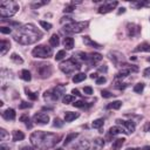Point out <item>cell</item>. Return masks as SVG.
I'll use <instances>...</instances> for the list:
<instances>
[{"label":"cell","mask_w":150,"mask_h":150,"mask_svg":"<svg viewBox=\"0 0 150 150\" xmlns=\"http://www.w3.org/2000/svg\"><path fill=\"white\" fill-rule=\"evenodd\" d=\"M25 92H26V95L29 100H32V101H35V100H38V94L36 93H33L31 92L28 88H25Z\"/></svg>","instance_id":"31"},{"label":"cell","mask_w":150,"mask_h":150,"mask_svg":"<svg viewBox=\"0 0 150 150\" xmlns=\"http://www.w3.org/2000/svg\"><path fill=\"white\" fill-rule=\"evenodd\" d=\"M143 131H145V133L150 131V122H147V123L144 124V127H143Z\"/></svg>","instance_id":"50"},{"label":"cell","mask_w":150,"mask_h":150,"mask_svg":"<svg viewBox=\"0 0 150 150\" xmlns=\"http://www.w3.org/2000/svg\"><path fill=\"white\" fill-rule=\"evenodd\" d=\"M25 138V134L20 130H14L13 131V141L14 142H19V141H22Z\"/></svg>","instance_id":"22"},{"label":"cell","mask_w":150,"mask_h":150,"mask_svg":"<svg viewBox=\"0 0 150 150\" xmlns=\"http://www.w3.org/2000/svg\"><path fill=\"white\" fill-rule=\"evenodd\" d=\"M33 121L36 124H47L49 122V116L46 113H36L33 116Z\"/></svg>","instance_id":"11"},{"label":"cell","mask_w":150,"mask_h":150,"mask_svg":"<svg viewBox=\"0 0 150 150\" xmlns=\"http://www.w3.org/2000/svg\"><path fill=\"white\" fill-rule=\"evenodd\" d=\"M21 79L26 82H29L32 80V75H31V72L28 69H22L21 71Z\"/></svg>","instance_id":"26"},{"label":"cell","mask_w":150,"mask_h":150,"mask_svg":"<svg viewBox=\"0 0 150 150\" xmlns=\"http://www.w3.org/2000/svg\"><path fill=\"white\" fill-rule=\"evenodd\" d=\"M124 141H126L124 138H117V139H115V141L113 142V149L114 150H120V149L122 148V145L124 144Z\"/></svg>","instance_id":"24"},{"label":"cell","mask_w":150,"mask_h":150,"mask_svg":"<svg viewBox=\"0 0 150 150\" xmlns=\"http://www.w3.org/2000/svg\"><path fill=\"white\" fill-rule=\"evenodd\" d=\"M117 134H128L123 128L118 127V126H115V127H112L110 129H109V135H117Z\"/></svg>","instance_id":"19"},{"label":"cell","mask_w":150,"mask_h":150,"mask_svg":"<svg viewBox=\"0 0 150 150\" xmlns=\"http://www.w3.org/2000/svg\"><path fill=\"white\" fill-rule=\"evenodd\" d=\"M74 101H75V96H74V95H65V96L62 97V102H63L65 104L72 103V102H74Z\"/></svg>","instance_id":"33"},{"label":"cell","mask_w":150,"mask_h":150,"mask_svg":"<svg viewBox=\"0 0 150 150\" xmlns=\"http://www.w3.org/2000/svg\"><path fill=\"white\" fill-rule=\"evenodd\" d=\"M89 76H91V79H97V77H98L96 73H92V74H91V75H89Z\"/></svg>","instance_id":"55"},{"label":"cell","mask_w":150,"mask_h":150,"mask_svg":"<svg viewBox=\"0 0 150 150\" xmlns=\"http://www.w3.org/2000/svg\"><path fill=\"white\" fill-rule=\"evenodd\" d=\"M83 93L87 94V95H92V94H93V88L89 87V86H88V87H85V88H83Z\"/></svg>","instance_id":"47"},{"label":"cell","mask_w":150,"mask_h":150,"mask_svg":"<svg viewBox=\"0 0 150 150\" xmlns=\"http://www.w3.org/2000/svg\"><path fill=\"white\" fill-rule=\"evenodd\" d=\"M31 143L33 147H35L39 150H47L55 147L60 139H61V135H56L53 133H47V131H34L32 133L31 137Z\"/></svg>","instance_id":"1"},{"label":"cell","mask_w":150,"mask_h":150,"mask_svg":"<svg viewBox=\"0 0 150 150\" xmlns=\"http://www.w3.org/2000/svg\"><path fill=\"white\" fill-rule=\"evenodd\" d=\"M106 81H107V79L104 76H100L96 79V85H103L106 83Z\"/></svg>","instance_id":"46"},{"label":"cell","mask_w":150,"mask_h":150,"mask_svg":"<svg viewBox=\"0 0 150 150\" xmlns=\"http://www.w3.org/2000/svg\"><path fill=\"white\" fill-rule=\"evenodd\" d=\"M52 72H53V69H52V66L49 63H40L36 67V73H38L40 79L49 77L52 75Z\"/></svg>","instance_id":"8"},{"label":"cell","mask_w":150,"mask_h":150,"mask_svg":"<svg viewBox=\"0 0 150 150\" xmlns=\"http://www.w3.org/2000/svg\"><path fill=\"white\" fill-rule=\"evenodd\" d=\"M49 44H51L52 47H57L60 44V38L57 34H53L51 38H49Z\"/></svg>","instance_id":"27"},{"label":"cell","mask_w":150,"mask_h":150,"mask_svg":"<svg viewBox=\"0 0 150 150\" xmlns=\"http://www.w3.org/2000/svg\"><path fill=\"white\" fill-rule=\"evenodd\" d=\"M72 94H73L74 96H75V95H76V96H81V94H80V92L77 91V89H73V91H72Z\"/></svg>","instance_id":"53"},{"label":"cell","mask_w":150,"mask_h":150,"mask_svg":"<svg viewBox=\"0 0 150 150\" xmlns=\"http://www.w3.org/2000/svg\"><path fill=\"white\" fill-rule=\"evenodd\" d=\"M86 77H87V75L85 73H77V74H75L73 76L72 80H73L74 83H79V82H82L83 80H86Z\"/></svg>","instance_id":"23"},{"label":"cell","mask_w":150,"mask_h":150,"mask_svg":"<svg viewBox=\"0 0 150 150\" xmlns=\"http://www.w3.org/2000/svg\"><path fill=\"white\" fill-rule=\"evenodd\" d=\"M101 95H102V97H104V98H109V97L113 96V94L109 92V91H102V92H101Z\"/></svg>","instance_id":"45"},{"label":"cell","mask_w":150,"mask_h":150,"mask_svg":"<svg viewBox=\"0 0 150 150\" xmlns=\"http://www.w3.org/2000/svg\"><path fill=\"white\" fill-rule=\"evenodd\" d=\"M107 71H108V68H107L106 65H103V67H100L98 68V72H101V73H107Z\"/></svg>","instance_id":"51"},{"label":"cell","mask_w":150,"mask_h":150,"mask_svg":"<svg viewBox=\"0 0 150 150\" xmlns=\"http://www.w3.org/2000/svg\"><path fill=\"white\" fill-rule=\"evenodd\" d=\"M20 121L21 122H24L25 124H26V127L27 128H32V124H31V118H29V116L27 115V114H22L21 116H20Z\"/></svg>","instance_id":"28"},{"label":"cell","mask_w":150,"mask_h":150,"mask_svg":"<svg viewBox=\"0 0 150 150\" xmlns=\"http://www.w3.org/2000/svg\"><path fill=\"white\" fill-rule=\"evenodd\" d=\"M143 89H144V83H143V82H139V83L135 85V87H134V92L137 93V94H141V93L143 92Z\"/></svg>","instance_id":"34"},{"label":"cell","mask_w":150,"mask_h":150,"mask_svg":"<svg viewBox=\"0 0 150 150\" xmlns=\"http://www.w3.org/2000/svg\"><path fill=\"white\" fill-rule=\"evenodd\" d=\"M9 48H11V42L8 40H1L0 41V54L1 55H5L9 51Z\"/></svg>","instance_id":"15"},{"label":"cell","mask_w":150,"mask_h":150,"mask_svg":"<svg viewBox=\"0 0 150 150\" xmlns=\"http://www.w3.org/2000/svg\"><path fill=\"white\" fill-rule=\"evenodd\" d=\"M74 9H75V6H74L73 4H71V5H68V6L65 7L63 12H65V13H72V12L74 11Z\"/></svg>","instance_id":"40"},{"label":"cell","mask_w":150,"mask_h":150,"mask_svg":"<svg viewBox=\"0 0 150 150\" xmlns=\"http://www.w3.org/2000/svg\"><path fill=\"white\" fill-rule=\"evenodd\" d=\"M65 22H69V24H72V22H73V20H72V18H71V17H63V18L61 19V24H65Z\"/></svg>","instance_id":"48"},{"label":"cell","mask_w":150,"mask_h":150,"mask_svg":"<svg viewBox=\"0 0 150 150\" xmlns=\"http://www.w3.org/2000/svg\"><path fill=\"white\" fill-rule=\"evenodd\" d=\"M46 4H48V1H41V3H34V4H32V8H34V9H36V8H39V7H41V6H44V5H46Z\"/></svg>","instance_id":"43"},{"label":"cell","mask_w":150,"mask_h":150,"mask_svg":"<svg viewBox=\"0 0 150 150\" xmlns=\"http://www.w3.org/2000/svg\"><path fill=\"white\" fill-rule=\"evenodd\" d=\"M134 52H150V45L147 44V42H143L141 45H138L135 49H134Z\"/></svg>","instance_id":"20"},{"label":"cell","mask_w":150,"mask_h":150,"mask_svg":"<svg viewBox=\"0 0 150 150\" xmlns=\"http://www.w3.org/2000/svg\"><path fill=\"white\" fill-rule=\"evenodd\" d=\"M0 32H1L3 34H9L12 32V29L9 28V27H5V26H3V27H0Z\"/></svg>","instance_id":"41"},{"label":"cell","mask_w":150,"mask_h":150,"mask_svg":"<svg viewBox=\"0 0 150 150\" xmlns=\"http://www.w3.org/2000/svg\"><path fill=\"white\" fill-rule=\"evenodd\" d=\"M63 46L66 47V49H73L74 47V39L71 36H67L63 40Z\"/></svg>","instance_id":"21"},{"label":"cell","mask_w":150,"mask_h":150,"mask_svg":"<svg viewBox=\"0 0 150 150\" xmlns=\"http://www.w3.org/2000/svg\"><path fill=\"white\" fill-rule=\"evenodd\" d=\"M127 87V83H123V82H116L115 83V88L118 89V91H122V89H124Z\"/></svg>","instance_id":"42"},{"label":"cell","mask_w":150,"mask_h":150,"mask_svg":"<svg viewBox=\"0 0 150 150\" xmlns=\"http://www.w3.org/2000/svg\"><path fill=\"white\" fill-rule=\"evenodd\" d=\"M124 12H126V8H123V7H122V8H120V11H118V14H121V13H124Z\"/></svg>","instance_id":"56"},{"label":"cell","mask_w":150,"mask_h":150,"mask_svg":"<svg viewBox=\"0 0 150 150\" xmlns=\"http://www.w3.org/2000/svg\"><path fill=\"white\" fill-rule=\"evenodd\" d=\"M11 60H12L13 62L18 63V65H21V63H24V60H22V57H20V55H18V54H15V53H13V54L11 55Z\"/></svg>","instance_id":"32"},{"label":"cell","mask_w":150,"mask_h":150,"mask_svg":"<svg viewBox=\"0 0 150 150\" xmlns=\"http://www.w3.org/2000/svg\"><path fill=\"white\" fill-rule=\"evenodd\" d=\"M94 143H95V144H97L98 147H103V145H104L103 139H101V138H96L95 141H94Z\"/></svg>","instance_id":"49"},{"label":"cell","mask_w":150,"mask_h":150,"mask_svg":"<svg viewBox=\"0 0 150 150\" xmlns=\"http://www.w3.org/2000/svg\"><path fill=\"white\" fill-rule=\"evenodd\" d=\"M19 4L12 0H3L0 3V17L3 19L5 18H11L19 11Z\"/></svg>","instance_id":"3"},{"label":"cell","mask_w":150,"mask_h":150,"mask_svg":"<svg viewBox=\"0 0 150 150\" xmlns=\"http://www.w3.org/2000/svg\"><path fill=\"white\" fill-rule=\"evenodd\" d=\"M102 57L103 56L100 53H91V54H88V60H87V61H89L92 65H96L97 62L101 61Z\"/></svg>","instance_id":"14"},{"label":"cell","mask_w":150,"mask_h":150,"mask_svg":"<svg viewBox=\"0 0 150 150\" xmlns=\"http://www.w3.org/2000/svg\"><path fill=\"white\" fill-rule=\"evenodd\" d=\"M143 150H150V147H149V145H145V147H143Z\"/></svg>","instance_id":"58"},{"label":"cell","mask_w":150,"mask_h":150,"mask_svg":"<svg viewBox=\"0 0 150 150\" xmlns=\"http://www.w3.org/2000/svg\"><path fill=\"white\" fill-rule=\"evenodd\" d=\"M139 29H141V27H139L138 25L136 24H128L127 25V32H128V35L129 36H135L139 33Z\"/></svg>","instance_id":"12"},{"label":"cell","mask_w":150,"mask_h":150,"mask_svg":"<svg viewBox=\"0 0 150 150\" xmlns=\"http://www.w3.org/2000/svg\"><path fill=\"white\" fill-rule=\"evenodd\" d=\"M127 150H141L139 148H128Z\"/></svg>","instance_id":"57"},{"label":"cell","mask_w":150,"mask_h":150,"mask_svg":"<svg viewBox=\"0 0 150 150\" xmlns=\"http://www.w3.org/2000/svg\"><path fill=\"white\" fill-rule=\"evenodd\" d=\"M91 143H89L88 139H82L76 145H75V149L76 150H91Z\"/></svg>","instance_id":"16"},{"label":"cell","mask_w":150,"mask_h":150,"mask_svg":"<svg viewBox=\"0 0 150 150\" xmlns=\"http://www.w3.org/2000/svg\"><path fill=\"white\" fill-rule=\"evenodd\" d=\"M15 116H17L15 110L12 108H8L5 112H3V117L6 120V121H13V120H15Z\"/></svg>","instance_id":"13"},{"label":"cell","mask_w":150,"mask_h":150,"mask_svg":"<svg viewBox=\"0 0 150 150\" xmlns=\"http://www.w3.org/2000/svg\"><path fill=\"white\" fill-rule=\"evenodd\" d=\"M65 92H66L65 86H56L53 89L46 91L44 94V97L47 102H56L57 100L65 94Z\"/></svg>","instance_id":"5"},{"label":"cell","mask_w":150,"mask_h":150,"mask_svg":"<svg viewBox=\"0 0 150 150\" xmlns=\"http://www.w3.org/2000/svg\"><path fill=\"white\" fill-rule=\"evenodd\" d=\"M104 124V120L103 118H97V120H94L93 123H92V127L95 128V129H100L102 128Z\"/></svg>","instance_id":"30"},{"label":"cell","mask_w":150,"mask_h":150,"mask_svg":"<svg viewBox=\"0 0 150 150\" xmlns=\"http://www.w3.org/2000/svg\"><path fill=\"white\" fill-rule=\"evenodd\" d=\"M39 24H40V26H41L44 29H46V31H49V29L52 28V24H49L47 21H42V20H41Z\"/></svg>","instance_id":"36"},{"label":"cell","mask_w":150,"mask_h":150,"mask_svg":"<svg viewBox=\"0 0 150 150\" xmlns=\"http://www.w3.org/2000/svg\"><path fill=\"white\" fill-rule=\"evenodd\" d=\"M83 42H85V45H87V46H92V47L97 48V49L102 48L101 45L97 44V42H95V41H93V40H92L91 38H89V36H83Z\"/></svg>","instance_id":"17"},{"label":"cell","mask_w":150,"mask_h":150,"mask_svg":"<svg viewBox=\"0 0 150 150\" xmlns=\"http://www.w3.org/2000/svg\"><path fill=\"white\" fill-rule=\"evenodd\" d=\"M116 123L117 124H122L123 127H126L127 129V133L128 134H133L136 129V126L133 121H124V120H121V118H117L116 120Z\"/></svg>","instance_id":"10"},{"label":"cell","mask_w":150,"mask_h":150,"mask_svg":"<svg viewBox=\"0 0 150 150\" xmlns=\"http://www.w3.org/2000/svg\"><path fill=\"white\" fill-rule=\"evenodd\" d=\"M73 106L76 107V108H85V107H86V102L82 101V100H80V101H75V102L73 103Z\"/></svg>","instance_id":"38"},{"label":"cell","mask_w":150,"mask_h":150,"mask_svg":"<svg viewBox=\"0 0 150 150\" xmlns=\"http://www.w3.org/2000/svg\"><path fill=\"white\" fill-rule=\"evenodd\" d=\"M144 75L145 76H148V75H150V68H147V69H144Z\"/></svg>","instance_id":"54"},{"label":"cell","mask_w":150,"mask_h":150,"mask_svg":"<svg viewBox=\"0 0 150 150\" xmlns=\"http://www.w3.org/2000/svg\"><path fill=\"white\" fill-rule=\"evenodd\" d=\"M53 126L55 127V128H61L62 126H63V122L60 120L59 117H56L55 120H54V123H53Z\"/></svg>","instance_id":"39"},{"label":"cell","mask_w":150,"mask_h":150,"mask_svg":"<svg viewBox=\"0 0 150 150\" xmlns=\"http://www.w3.org/2000/svg\"><path fill=\"white\" fill-rule=\"evenodd\" d=\"M122 107V101H113L112 103H109L107 106V109H115V110H117V109H120Z\"/></svg>","instance_id":"29"},{"label":"cell","mask_w":150,"mask_h":150,"mask_svg":"<svg viewBox=\"0 0 150 150\" xmlns=\"http://www.w3.org/2000/svg\"><path fill=\"white\" fill-rule=\"evenodd\" d=\"M150 4L149 3H137L136 4V7L137 8H139V7H143V6H149Z\"/></svg>","instance_id":"52"},{"label":"cell","mask_w":150,"mask_h":150,"mask_svg":"<svg viewBox=\"0 0 150 150\" xmlns=\"http://www.w3.org/2000/svg\"><path fill=\"white\" fill-rule=\"evenodd\" d=\"M31 107H32V103H28V102H21L19 104L20 109H26V108H31Z\"/></svg>","instance_id":"44"},{"label":"cell","mask_w":150,"mask_h":150,"mask_svg":"<svg viewBox=\"0 0 150 150\" xmlns=\"http://www.w3.org/2000/svg\"><path fill=\"white\" fill-rule=\"evenodd\" d=\"M59 68L62 73L68 75V74H73L75 71H79V69L81 68V63H80L73 56L72 59H69V60H67V61L60 63Z\"/></svg>","instance_id":"4"},{"label":"cell","mask_w":150,"mask_h":150,"mask_svg":"<svg viewBox=\"0 0 150 150\" xmlns=\"http://www.w3.org/2000/svg\"><path fill=\"white\" fill-rule=\"evenodd\" d=\"M117 6V1H112V3H106L103 4L102 6L98 7V13L100 14H106V13H109L112 12L113 9H115V7Z\"/></svg>","instance_id":"9"},{"label":"cell","mask_w":150,"mask_h":150,"mask_svg":"<svg viewBox=\"0 0 150 150\" xmlns=\"http://www.w3.org/2000/svg\"><path fill=\"white\" fill-rule=\"evenodd\" d=\"M8 137V133L5 130V129H0V141H5V139Z\"/></svg>","instance_id":"37"},{"label":"cell","mask_w":150,"mask_h":150,"mask_svg":"<svg viewBox=\"0 0 150 150\" xmlns=\"http://www.w3.org/2000/svg\"><path fill=\"white\" fill-rule=\"evenodd\" d=\"M13 38L17 42L21 45H32L42 38V33L33 24H26L14 33Z\"/></svg>","instance_id":"2"},{"label":"cell","mask_w":150,"mask_h":150,"mask_svg":"<svg viewBox=\"0 0 150 150\" xmlns=\"http://www.w3.org/2000/svg\"><path fill=\"white\" fill-rule=\"evenodd\" d=\"M147 60H148V61H149V62H150V56H149V57H148V59H147Z\"/></svg>","instance_id":"59"},{"label":"cell","mask_w":150,"mask_h":150,"mask_svg":"<svg viewBox=\"0 0 150 150\" xmlns=\"http://www.w3.org/2000/svg\"><path fill=\"white\" fill-rule=\"evenodd\" d=\"M65 56H66V51H63V49H62V51H59V52L56 53L55 60H56V61H60V60H62Z\"/></svg>","instance_id":"35"},{"label":"cell","mask_w":150,"mask_h":150,"mask_svg":"<svg viewBox=\"0 0 150 150\" xmlns=\"http://www.w3.org/2000/svg\"><path fill=\"white\" fill-rule=\"evenodd\" d=\"M88 21H79V22H72V24H66V26L62 28V32L68 34H75V33H81L82 31L88 27Z\"/></svg>","instance_id":"6"},{"label":"cell","mask_w":150,"mask_h":150,"mask_svg":"<svg viewBox=\"0 0 150 150\" xmlns=\"http://www.w3.org/2000/svg\"><path fill=\"white\" fill-rule=\"evenodd\" d=\"M77 136H79L77 133H71V134H68L67 137H66V139L63 141V145H68L72 141H74V139H75Z\"/></svg>","instance_id":"25"},{"label":"cell","mask_w":150,"mask_h":150,"mask_svg":"<svg viewBox=\"0 0 150 150\" xmlns=\"http://www.w3.org/2000/svg\"><path fill=\"white\" fill-rule=\"evenodd\" d=\"M80 116L79 113H73V112H66L65 113V121L66 122H72L74 120H76Z\"/></svg>","instance_id":"18"},{"label":"cell","mask_w":150,"mask_h":150,"mask_svg":"<svg viewBox=\"0 0 150 150\" xmlns=\"http://www.w3.org/2000/svg\"><path fill=\"white\" fill-rule=\"evenodd\" d=\"M32 55L39 59H48L53 55V49L52 47L46 46V45H39L32 51Z\"/></svg>","instance_id":"7"}]
</instances>
